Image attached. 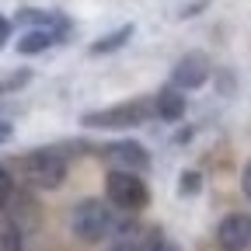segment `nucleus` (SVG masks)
Returning <instances> with one entry per match:
<instances>
[{
    "mask_svg": "<svg viewBox=\"0 0 251 251\" xmlns=\"http://www.w3.org/2000/svg\"><path fill=\"white\" fill-rule=\"evenodd\" d=\"M119 224H122V220L115 216L112 202H101V199H80L70 209V230H74V237H80L87 244H98L105 237H115Z\"/></svg>",
    "mask_w": 251,
    "mask_h": 251,
    "instance_id": "f257e3e1",
    "label": "nucleus"
},
{
    "mask_svg": "<svg viewBox=\"0 0 251 251\" xmlns=\"http://www.w3.org/2000/svg\"><path fill=\"white\" fill-rule=\"evenodd\" d=\"M153 115H157V105L147 98H136V101H119V105H108L98 112H84L80 126L84 129H129V126H140Z\"/></svg>",
    "mask_w": 251,
    "mask_h": 251,
    "instance_id": "f03ea898",
    "label": "nucleus"
},
{
    "mask_svg": "<svg viewBox=\"0 0 251 251\" xmlns=\"http://www.w3.org/2000/svg\"><path fill=\"white\" fill-rule=\"evenodd\" d=\"M105 192H108V202L122 213H140L147 202H150V188L147 181L136 175V171H122V168H112L108 178H105Z\"/></svg>",
    "mask_w": 251,
    "mask_h": 251,
    "instance_id": "7ed1b4c3",
    "label": "nucleus"
},
{
    "mask_svg": "<svg viewBox=\"0 0 251 251\" xmlns=\"http://www.w3.org/2000/svg\"><path fill=\"white\" fill-rule=\"evenodd\" d=\"M25 171H28V181L35 188H59L67 181V157H63L56 147H46V150H31L25 157Z\"/></svg>",
    "mask_w": 251,
    "mask_h": 251,
    "instance_id": "20e7f679",
    "label": "nucleus"
},
{
    "mask_svg": "<svg viewBox=\"0 0 251 251\" xmlns=\"http://www.w3.org/2000/svg\"><path fill=\"white\" fill-rule=\"evenodd\" d=\"M94 153H98L101 161L119 164L122 171H147V168H150V153H147V147L136 143V140H115V143L98 147Z\"/></svg>",
    "mask_w": 251,
    "mask_h": 251,
    "instance_id": "39448f33",
    "label": "nucleus"
},
{
    "mask_svg": "<svg viewBox=\"0 0 251 251\" xmlns=\"http://www.w3.org/2000/svg\"><path fill=\"white\" fill-rule=\"evenodd\" d=\"M213 67H209V59L206 52H185L178 63H175V70H171V87L178 91H196L209 80Z\"/></svg>",
    "mask_w": 251,
    "mask_h": 251,
    "instance_id": "423d86ee",
    "label": "nucleus"
},
{
    "mask_svg": "<svg viewBox=\"0 0 251 251\" xmlns=\"http://www.w3.org/2000/svg\"><path fill=\"white\" fill-rule=\"evenodd\" d=\"M216 244L224 251H244L251 244V216L248 213H230L216 227Z\"/></svg>",
    "mask_w": 251,
    "mask_h": 251,
    "instance_id": "0eeeda50",
    "label": "nucleus"
},
{
    "mask_svg": "<svg viewBox=\"0 0 251 251\" xmlns=\"http://www.w3.org/2000/svg\"><path fill=\"white\" fill-rule=\"evenodd\" d=\"M153 105H157V119H168V122L185 119V108H188L185 91H178V87H164V91L153 98Z\"/></svg>",
    "mask_w": 251,
    "mask_h": 251,
    "instance_id": "6e6552de",
    "label": "nucleus"
},
{
    "mask_svg": "<svg viewBox=\"0 0 251 251\" xmlns=\"http://www.w3.org/2000/svg\"><path fill=\"white\" fill-rule=\"evenodd\" d=\"M133 31H136L133 21H129V25H119L115 31H108V35H101V39H94L87 52H91V56H108V52H115V49H122L126 42H129Z\"/></svg>",
    "mask_w": 251,
    "mask_h": 251,
    "instance_id": "1a4fd4ad",
    "label": "nucleus"
},
{
    "mask_svg": "<svg viewBox=\"0 0 251 251\" xmlns=\"http://www.w3.org/2000/svg\"><path fill=\"white\" fill-rule=\"evenodd\" d=\"M52 46H59V42H56V31H49V28H31V31H25V35L18 39V52H25V56L46 52Z\"/></svg>",
    "mask_w": 251,
    "mask_h": 251,
    "instance_id": "9d476101",
    "label": "nucleus"
},
{
    "mask_svg": "<svg viewBox=\"0 0 251 251\" xmlns=\"http://www.w3.org/2000/svg\"><path fill=\"white\" fill-rule=\"evenodd\" d=\"M63 18H67V14H59V11H35V7H21V11L14 14V21H18V25L49 28V31H56V28L63 25Z\"/></svg>",
    "mask_w": 251,
    "mask_h": 251,
    "instance_id": "9b49d317",
    "label": "nucleus"
},
{
    "mask_svg": "<svg viewBox=\"0 0 251 251\" xmlns=\"http://www.w3.org/2000/svg\"><path fill=\"white\" fill-rule=\"evenodd\" d=\"M21 248H25L21 227L18 224H0V251H21Z\"/></svg>",
    "mask_w": 251,
    "mask_h": 251,
    "instance_id": "f8f14e48",
    "label": "nucleus"
},
{
    "mask_svg": "<svg viewBox=\"0 0 251 251\" xmlns=\"http://www.w3.org/2000/svg\"><path fill=\"white\" fill-rule=\"evenodd\" d=\"M199 188H202V175H199V171H181V178H178V196L192 199V196H199Z\"/></svg>",
    "mask_w": 251,
    "mask_h": 251,
    "instance_id": "ddd939ff",
    "label": "nucleus"
},
{
    "mask_svg": "<svg viewBox=\"0 0 251 251\" xmlns=\"http://www.w3.org/2000/svg\"><path fill=\"white\" fill-rule=\"evenodd\" d=\"M28 80H31V70H28V67H21V70H14V74H7V80H0V94L18 91V87H25Z\"/></svg>",
    "mask_w": 251,
    "mask_h": 251,
    "instance_id": "4468645a",
    "label": "nucleus"
},
{
    "mask_svg": "<svg viewBox=\"0 0 251 251\" xmlns=\"http://www.w3.org/2000/svg\"><path fill=\"white\" fill-rule=\"evenodd\" d=\"M11 196H14V178H11V171L4 164H0V209H7Z\"/></svg>",
    "mask_w": 251,
    "mask_h": 251,
    "instance_id": "2eb2a0df",
    "label": "nucleus"
},
{
    "mask_svg": "<svg viewBox=\"0 0 251 251\" xmlns=\"http://www.w3.org/2000/svg\"><path fill=\"white\" fill-rule=\"evenodd\" d=\"M7 39H11V21L0 14V49H4V42H7Z\"/></svg>",
    "mask_w": 251,
    "mask_h": 251,
    "instance_id": "dca6fc26",
    "label": "nucleus"
},
{
    "mask_svg": "<svg viewBox=\"0 0 251 251\" xmlns=\"http://www.w3.org/2000/svg\"><path fill=\"white\" fill-rule=\"evenodd\" d=\"M241 188H244V196L251 199V161H248V168H244V175H241Z\"/></svg>",
    "mask_w": 251,
    "mask_h": 251,
    "instance_id": "f3484780",
    "label": "nucleus"
},
{
    "mask_svg": "<svg viewBox=\"0 0 251 251\" xmlns=\"http://www.w3.org/2000/svg\"><path fill=\"white\" fill-rule=\"evenodd\" d=\"M206 4H209V0H196V4H188V7H181V18H192V14H196V11H202Z\"/></svg>",
    "mask_w": 251,
    "mask_h": 251,
    "instance_id": "a211bd4d",
    "label": "nucleus"
},
{
    "mask_svg": "<svg viewBox=\"0 0 251 251\" xmlns=\"http://www.w3.org/2000/svg\"><path fill=\"white\" fill-rule=\"evenodd\" d=\"M11 133H14V126H11L7 119H0V143H7V140H11Z\"/></svg>",
    "mask_w": 251,
    "mask_h": 251,
    "instance_id": "6ab92c4d",
    "label": "nucleus"
},
{
    "mask_svg": "<svg viewBox=\"0 0 251 251\" xmlns=\"http://www.w3.org/2000/svg\"><path fill=\"white\" fill-rule=\"evenodd\" d=\"M108 251H140V244H136V241H119V244H112Z\"/></svg>",
    "mask_w": 251,
    "mask_h": 251,
    "instance_id": "aec40b11",
    "label": "nucleus"
},
{
    "mask_svg": "<svg viewBox=\"0 0 251 251\" xmlns=\"http://www.w3.org/2000/svg\"><path fill=\"white\" fill-rule=\"evenodd\" d=\"M164 251H178V248H175V244H164Z\"/></svg>",
    "mask_w": 251,
    "mask_h": 251,
    "instance_id": "412c9836",
    "label": "nucleus"
}]
</instances>
